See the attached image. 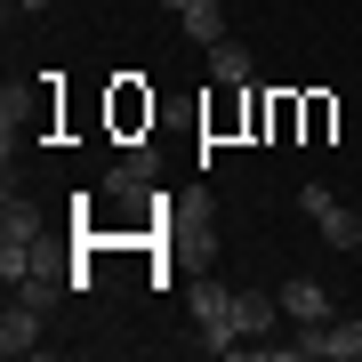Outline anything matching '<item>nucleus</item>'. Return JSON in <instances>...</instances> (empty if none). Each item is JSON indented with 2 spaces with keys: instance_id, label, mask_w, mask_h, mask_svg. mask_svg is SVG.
I'll list each match as a JSON object with an SVG mask.
<instances>
[{
  "instance_id": "1",
  "label": "nucleus",
  "mask_w": 362,
  "mask_h": 362,
  "mask_svg": "<svg viewBox=\"0 0 362 362\" xmlns=\"http://www.w3.org/2000/svg\"><path fill=\"white\" fill-rule=\"evenodd\" d=\"M290 354L306 362H362V314H330V322H306L290 338Z\"/></svg>"
},
{
  "instance_id": "2",
  "label": "nucleus",
  "mask_w": 362,
  "mask_h": 362,
  "mask_svg": "<svg viewBox=\"0 0 362 362\" xmlns=\"http://www.w3.org/2000/svg\"><path fill=\"white\" fill-rule=\"evenodd\" d=\"M185 306H194V322L209 330V354H233V346H242V330H233V290L218 282V274H202V282L185 290Z\"/></svg>"
},
{
  "instance_id": "3",
  "label": "nucleus",
  "mask_w": 362,
  "mask_h": 362,
  "mask_svg": "<svg viewBox=\"0 0 362 362\" xmlns=\"http://www.w3.org/2000/svg\"><path fill=\"white\" fill-rule=\"evenodd\" d=\"M65 290H81V274H65V266L49 258V250H33V266H25V274L8 282V298H25V306H40V314H49V306H57Z\"/></svg>"
},
{
  "instance_id": "4",
  "label": "nucleus",
  "mask_w": 362,
  "mask_h": 362,
  "mask_svg": "<svg viewBox=\"0 0 362 362\" xmlns=\"http://www.w3.org/2000/svg\"><path fill=\"white\" fill-rule=\"evenodd\" d=\"M298 209L322 226V242H330V250H362V218L330 202V185H298Z\"/></svg>"
},
{
  "instance_id": "5",
  "label": "nucleus",
  "mask_w": 362,
  "mask_h": 362,
  "mask_svg": "<svg viewBox=\"0 0 362 362\" xmlns=\"http://www.w3.org/2000/svg\"><path fill=\"white\" fill-rule=\"evenodd\" d=\"M274 290H282V322H298V330H306V322H330V290L322 282L290 274V282H274Z\"/></svg>"
},
{
  "instance_id": "6",
  "label": "nucleus",
  "mask_w": 362,
  "mask_h": 362,
  "mask_svg": "<svg viewBox=\"0 0 362 362\" xmlns=\"http://www.w3.org/2000/svg\"><path fill=\"white\" fill-rule=\"evenodd\" d=\"M0 354H40V306H25V298H8V314H0Z\"/></svg>"
},
{
  "instance_id": "7",
  "label": "nucleus",
  "mask_w": 362,
  "mask_h": 362,
  "mask_svg": "<svg viewBox=\"0 0 362 362\" xmlns=\"http://www.w3.org/2000/svg\"><path fill=\"white\" fill-rule=\"evenodd\" d=\"M0 250H40V209L8 185V202H0Z\"/></svg>"
},
{
  "instance_id": "8",
  "label": "nucleus",
  "mask_w": 362,
  "mask_h": 362,
  "mask_svg": "<svg viewBox=\"0 0 362 362\" xmlns=\"http://www.w3.org/2000/svg\"><path fill=\"white\" fill-rule=\"evenodd\" d=\"M274 314H282V290H233V330L242 338H266Z\"/></svg>"
},
{
  "instance_id": "9",
  "label": "nucleus",
  "mask_w": 362,
  "mask_h": 362,
  "mask_svg": "<svg viewBox=\"0 0 362 362\" xmlns=\"http://www.w3.org/2000/svg\"><path fill=\"white\" fill-rule=\"evenodd\" d=\"M177 25L194 33L202 49H218V40H226V0H185V8H177Z\"/></svg>"
},
{
  "instance_id": "10",
  "label": "nucleus",
  "mask_w": 362,
  "mask_h": 362,
  "mask_svg": "<svg viewBox=\"0 0 362 362\" xmlns=\"http://www.w3.org/2000/svg\"><path fill=\"white\" fill-rule=\"evenodd\" d=\"M105 194H113V202H145V194H153V161H145V153H129L113 177H105Z\"/></svg>"
},
{
  "instance_id": "11",
  "label": "nucleus",
  "mask_w": 362,
  "mask_h": 362,
  "mask_svg": "<svg viewBox=\"0 0 362 362\" xmlns=\"http://www.w3.org/2000/svg\"><path fill=\"white\" fill-rule=\"evenodd\" d=\"M209 81H218V89H242L250 81V49L242 40H218V49H209Z\"/></svg>"
},
{
  "instance_id": "12",
  "label": "nucleus",
  "mask_w": 362,
  "mask_h": 362,
  "mask_svg": "<svg viewBox=\"0 0 362 362\" xmlns=\"http://www.w3.org/2000/svg\"><path fill=\"white\" fill-rule=\"evenodd\" d=\"M16 8H49V0H16Z\"/></svg>"
}]
</instances>
